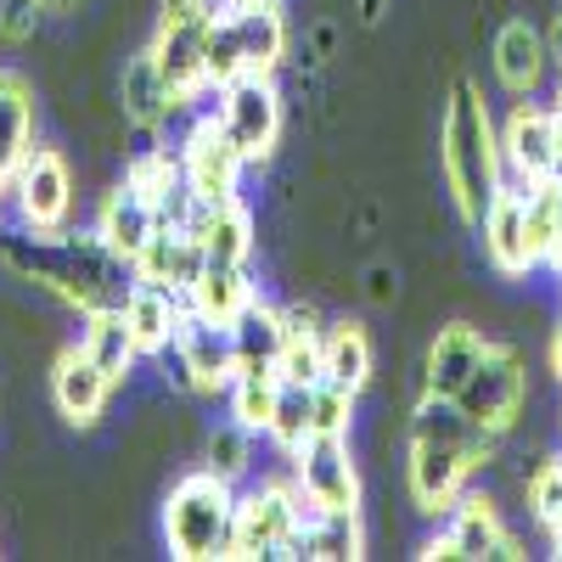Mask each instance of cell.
Returning a JSON list of instances; mask_svg holds the SVG:
<instances>
[{
    "instance_id": "obj_1",
    "label": "cell",
    "mask_w": 562,
    "mask_h": 562,
    "mask_svg": "<svg viewBox=\"0 0 562 562\" xmlns=\"http://www.w3.org/2000/svg\"><path fill=\"white\" fill-rule=\"evenodd\" d=\"M0 265H7L18 281H34L40 293H52L63 304H74L79 315L90 310H113L124 304V293L135 288V276L124 281V259L90 231V237H74V231H12L0 237Z\"/></svg>"
},
{
    "instance_id": "obj_2",
    "label": "cell",
    "mask_w": 562,
    "mask_h": 562,
    "mask_svg": "<svg viewBox=\"0 0 562 562\" xmlns=\"http://www.w3.org/2000/svg\"><path fill=\"white\" fill-rule=\"evenodd\" d=\"M495 456V434L479 428L473 416L461 411V400L445 394H422L411 411V434H405V490L411 506L439 518L450 512L467 490V479Z\"/></svg>"
},
{
    "instance_id": "obj_3",
    "label": "cell",
    "mask_w": 562,
    "mask_h": 562,
    "mask_svg": "<svg viewBox=\"0 0 562 562\" xmlns=\"http://www.w3.org/2000/svg\"><path fill=\"white\" fill-rule=\"evenodd\" d=\"M439 169H445V192L456 214L479 231L484 209L506 186V158H501V124L473 79L450 85V102L439 119Z\"/></svg>"
},
{
    "instance_id": "obj_4",
    "label": "cell",
    "mask_w": 562,
    "mask_h": 562,
    "mask_svg": "<svg viewBox=\"0 0 562 562\" xmlns=\"http://www.w3.org/2000/svg\"><path fill=\"white\" fill-rule=\"evenodd\" d=\"M231 529H237V484L214 467L186 473L164 501V540L180 562H214L231 557Z\"/></svg>"
},
{
    "instance_id": "obj_5",
    "label": "cell",
    "mask_w": 562,
    "mask_h": 562,
    "mask_svg": "<svg viewBox=\"0 0 562 562\" xmlns=\"http://www.w3.org/2000/svg\"><path fill=\"white\" fill-rule=\"evenodd\" d=\"M288 57V18L276 0H220L209 29V79L214 90L243 74H276Z\"/></svg>"
},
{
    "instance_id": "obj_6",
    "label": "cell",
    "mask_w": 562,
    "mask_h": 562,
    "mask_svg": "<svg viewBox=\"0 0 562 562\" xmlns=\"http://www.w3.org/2000/svg\"><path fill=\"white\" fill-rule=\"evenodd\" d=\"M310 518V495L299 479H265L237 495V529L231 557H299V535Z\"/></svg>"
},
{
    "instance_id": "obj_7",
    "label": "cell",
    "mask_w": 562,
    "mask_h": 562,
    "mask_svg": "<svg viewBox=\"0 0 562 562\" xmlns=\"http://www.w3.org/2000/svg\"><path fill=\"white\" fill-rule=\"evenodd\" d=\"M209 29H214V0H164L158 34L147 45L158 74L175 85V97L186 108L214 90V79H209Z\"/></svg>"
},
{
    "instance_id": "obj_8",
    "label": "cell",
    "mask_w": 562,
    "mask_h": 562,
    "mask_svg": "<svg viewBox=\"0 0 562 562\" xmlns=\"http://www.w3.org/2000/svg\"><path fill=\"white\" fill-rule=\"evenodd\" d=\"M445 529L434 535V540H422V551L416 557H428V562H484V557H529L524 546H518V535H512L506 524H501V512H495V501L490 495H479V490H461V501L445 512Z\"/></svg>"
},
{
    "instance_id": "obj_9",
    "label": "cell",
    "mask_w": 562,
    "mask_h": 562,
    "mask_svg": "<svg viewBox=\"0 0 562 562\" xmlns=\"http://www.w3.org/2000/svg\"><path fill=\"white\" fill-rule=\"evenodd\" d=\"M456 400L495 439L512 434V428H518V416H524V405H529V366H524V355L512 344H490V355L479 360V371L467 378V389Z\"/></svg>"
},
{
    "instance_id": "obj_10",
    "label": "cell",
    "mask_w": 562,
    "mask_h": 562,
    "mask_svg": "<svg viewBox=\"0 0 562 562\" xmlns=\"http://www.w3.org/2000/svg\"><path fill=\"white\" fill-rule=\"evenodd\" d=\"M169 355H175V378L198 394H225L231 378H237V338L231 326L198 315L192 304H180V321H175V338H169Z\"/></svg>"
},
{
    "instance_id": "obj_11",
    "label": "cell",
    "mask_w": 562,
    "mask_h": 562,
    "mask_svg": "<svg viewBox=\"0 0 562 562\" xmlns=\"http://www.w3.org/2000/svg\"><path fill=\"white\" fill-rule=\"evenodd\" d=\"M214 119L225 124V135L243 147L248 164L270 158L276 140H281V97L270 74H243V79H225L214 90Z\"/></svg>"
},
{
    "instance_id": "obj_12",
    "label": "cell",
    "mask_w": 562,
    "mask_h": 562,
    "mask_svg": "<svg viewBox=\"0 0 562 562\" xmlns=\"http://www.w3.org/2000/svg\"><path fill=\"white\" fill-rule=\"evenodd\" d=\"M501 158H506V180L535 186V180H557L562 175V119L557 108L540 102H518L501 124Z\"/></svg>"
},
{
    "instance_id": "obj_13",
    "label": "cell",
    "mask_w": 562,
    "mask_h": 562,
    "mask_svg": "<svg viewBox=\"0 0 562 562\" xmlns=\"http://www.w3.org/2000/svg\"><path fill=\"white\" fill-rule=\"evenodd\" d=\"M7 198L18 209L23 225L34 231H57L74 209V175H68V158L57 147H29L23 164L7 175Z\"/></svg>"
},
{
    "instance_id": "obj_14",
    "label": "cell",
    "mask_w": 562,
    "mask_h": 562,
    "mask_svg": "<svg viewBox=\"0 0 562 562\" xmlns=\"http://www.w3.org/2000/svg\"><path fill=\"white\" fill-rule=\"evenodd\" d=\"M293 479L310 495V506L360 512V467H355L349 434H310L293 450Z\"/></svg>"
},
{
    "instance_id": "obj_15",
    "label": "cell",
    "mask_w": 562,
    "mask_h": 562,
    "mask_svg": "<svg viewBox=\"0 0 562 562\" xmlns=\"http://www.w3.org/2000/svg\"><path fill=\"white\" fill-rule=\"evenodd\" d=\"M180 169H186V186H192V198H237V186H243V169H248V158H243V147L225 135V124L214 119V113H203L192 130L180 135Z\"/></svg>"
},
{
    "instance_id": "obj_16",
    "label": "cell",
    "mask_w": 562,
    "mask_h": 562,
    "mask_svg": "<svg viewBox=\"0 0 562 562\" xmlns=\"http://www.w3.org/2000/svg\"><path fill=\"white\" fill-rule=\"evenodd\" d=\"M203 265H209V259H203V243L186 231V220H158L153 237H147V248L135 254L130 276H135V281H153V288H164V293H175V299H186Z\"/></svg>"
},
{
    "instance_id": "obj_17",
    "label": "cell",
    "mask_w": 562,
    "mask_h": 562,
    "mask_svg": "<svg viewBox=\"0 0 562 562\" xmlns=\"http://www.w3.org/2000/svg\"><path fill=\"white\" fill-rule=\"evenodd\" d=\"M186 231L203 243V259L209 265H248L254 259V214L237 198H198L192 209H186Z\"/></svg>"
},
{
    "instance_id": "obj_18",
    "label": "cell",
    "mask_w": 562,
    "mask_h": 562,
    "mask_svg": "<svg viewBox=\"0 0 562 562\" xmlns=\"http://www.w3.org/2000/svg\"><path fill=\"white\" fill-rule=\"evenodd\" d=\"M479 237H484V259L501 270V276H529L540 270L535 265V248H529V225H524V186L506 180L495 203L484 209L479 220Z\"/></svg>"
},
{
    "instance_id": "obj_19",
    "label": "cell",
    "mask_w": 562,
    "mask_h": 562,
    "mask_svg": "<svg viewBox=\"0 0 562 562\" xmlns=\"http://www.w3.org/2000/svg\"><path fill=\"white\" fill-rule=\"evenodd\" d=\"M546 68H551L546 34L529 18H506L501 34H495V79H501V90L506 97H535Z\"/></svg>"
},
{
    "instance_id": "obj_20",
    "label": "cell",
    "mask_w": 562,
    "mask_h": 562,
    "mask_svg": "<svg viewBox=\"0 0 562 562\" xmlns=\"http://www.w3.org/2000/svg\"><path fill=\"white\" fill-rule=\"evenodd\" d=\"M484 355H490V338L479 333V326H467V321L439 326V338H434V349H428V371H422V394L456 400V394L467 389V378L479 371Z\"/></svg>"
},
{
    "instance_id": "obj_21",
    "label": "cell",
    "mask_w": 562,
    "mask_h": 562,
    "mask_svg": "<svg viewBox=\"0 0 562 562\" xmlns=\"http://www.w3.org/2000/svg\"><path fill=\"white\" fill-rule=\"evenodd\" d=\"M108 394H113V378H108L97 360H90L85 344L57 360V371H52V400H57V411L74 422V428H90V422L102 416Z\"/></svg>"
},
{
    "instance_id": "obj_22",
    "label": "cell",
    "mask_w": 562,
    "mask_h": 562,
    "mask_svg": "<svg viewBox=\"0 0 562 562\" xmlns=\"http://www.w3.org/2000/svg\"><path fill=\"white\" fill-rule=\"evenodd\" d=\"M153 225H158V209L135 192V186H119V192H108L102 198V209H97V237L124 259V265H135V254L147 248V237H153Z\"/></svg>"
},
{
    "instance_id": "obj_23",
    "label": "cell",
    "mask_w": 562,
    "mask_h": 562,
    "mask_svg": "<svg viewBox=\"0 0 562 562\" xmlns=\"http://www.w3.org/2000/svg\"><path fill=\"white\" fill-rule=\"evenodd\" d=\"M124 186H135V192L158 209V220H186V209L198 203L192 186H186L180 153H135L130 169H124Z\"/></svg>"
},
{
    "instance_id": "obj_24",
    "label": "cell",
    "mask_w": 562,
    "mask_h": 562,
    "mask_svg": "<svg viewBox=\"0 0 562 562\" xmlns=\"http://www.w3.org/2000/svg\"><path fill=\"white\" fill-rule=\"evenodd\" d=\"M119 102H124V119L140 124V130H158V124H169V119L186 108V102L175 97V85L158 74L153 52H140V57L124 68V79H119Z\"/></svg>"
},
{
    "instance_id": "obj_25",
    "label": "cell",
    "mask_w": 562,
    "mask_h": 562,
    "mask_svg": "<svg viewBox=\"0 0 562 562\" xmlns=\"http://www.w3.org/2000/svg\"><path fill=\"white\" fill-rule=\"evenodd\" d=\"M371 366H378V349H371V333L360 321H333L321 344V383H338L349 394H360L371 383Z\"/></svg>"
},
{
    "instance_id": "obj_26",
    "label": "cell",
    "mask_w": 562,
    "mask_h": 562,
    "mask_svg": "<svg viewBox=\"0 0 562 562\" xmlns=\"http://www.w3.org/2000/svg\"><path fill=\"white\" fill-rule=\"evenodd\" d=\"M254 299H259V288H254L248 265H203L192 293H186V304H192L198 315H209V321H220V326H231Z\"/></svg>"
},
{
    "instance_id": "obj_27",
    "label": "cell",
    "mask_w": 562,
    "mask_h": 562,
    "mask_svg": "<svg viewBox=\"0 0 562 562\" xmlns=\"http://www.w3.org/2000/svg\"><path fill=\"white\" fill-rule=\"evenodd\" d=\"M180 304H186V299L153 288V281H135V288L124 293V321H130L140 355H164V349H169L175 321H180Z\"/></svg>"
},
{
    "instance_id": "obj_28",
    "label": "cell",
    "mask_w": 562,
    "mask_h": 562,
    "mask_svg": "<svg viewBox=\"0 0 562 562\" xmlns=\"http://www.w3.org/2000/svg\"><path fill=\"white\" fill-rule=\"evenodd\" d=\"M299 557H315V562H355V557H366L360 512H326V506H310L304 535H299Z\"/></svg>"
},
{
    "instance_id": "obj_29",
    "label": "cell",
    "mask_w": 562,
    "mask_h": 562,
    "mask_svg": "<svg viewBox=\"0 0 562 562\" xmlns=\"http://www.w3.org/2000/svg\"><path fill=\"white\" fill-rule=\"evenodd\" d=\"M276 394H281V371H276L270 360H243V366H237V378H231V389H225L231 416H237L248 434H265V428H270Z\"/></svg>"
},
{
    "instance_id": "obj_30",
    "label": "cell",
    "mask_w": 562,
    "mask_h": 562,
    "mask_svg": "<svg viewBox=\"0 0 562 562\" xmlns=\"http://www.w3.org/2000/svg\"><path fill=\"white\" fill-rule=\"evenodd\" d=\"M79 344L90 349V360H97L113 383L124 378V371L135 366V355H140V349H135V333H130V321H124V304H113V310H90Z\"/></svg>"
},
{
    "instance_id": "obj_31",
    "label": "cell",
    "mask_w": 562,
    "mask_h": 562,
    "mask_svg": "<svg viewBox=\"0 0 562 562\" xmlns=\"http://www.w3.org/2000/svg\"><path fill=\"white\" fill-rule=\"evenodd\" d=\"M34 140V90L18 74H0V175H12Z\"/></svg>"
},
{
    "instance_id": "obj_32",
    "label": "cell",
    "mask_w": 562,
    "mask_h": 562,
    "mask_svg": "<svg viewBox=\"0 0 562 562\" xmlns=\"http://www.w3.org/2000/svg\"><path fill=\"white\" fill-rule=\"evenodd\" d=\"M321 344H326V326H315L310 310H288V338H281L276 371L288 383H321Z\"/></svg>"
},
{
    "instance_id": "obj_33",
    "label": "cell",
    "mask_w": 562,
    "mask_h": 562,
    "mask_svg": "<svg viewBox=\"0 0 562 562\" xmlns=\"http://www.w3.org/2000/svg\"><path fill=\"white\" fill-rule=\"evenodd\" d=\"M310 434H315V383H288V378H281V394H276V411H270L265 439H270L276 450L293 456Z\"/></svg>"
},
{
    "instance_id": "obj_34",
    "label": "cell",
    "mask_w": 562,
    "mask_h": 562,
    "mask_svg": "<svg viewBox=\"0 0 562 562\" xmlns=\"http://www.w3.org/2000/svg\"><path fill=\"white\" fill-rule=\"evenodd\" d=\"M231 338H237V360H270L276 366L281 338H288V310L254 299L237 321H231Z\"/></svg>"
},
{
    "instance_id": "obj_35",
    "label": "cell",
    "mask_w": 562,
    "mask_h": 562,
    "mask_svg": "<svg viewBox=\"0 0 562 562\" xmlns=\"http://www.w3.org/2000/svg\"><path fill=\"white\" fill-rule=\"evenodd\" d=\"M248 461H254V434L243 428L237 416H231L225 428H214V439H209V467H214V473H225L231 484H237V479L248 473Z\"/></svg>"
},
{
    "instance_id": "obj_36",
    "label": "cell",
    "mask_w": 562,
    "mask_h": 562,
    "mask_svg": "<svg viewBox=\"0 0 562 562\" xmlns=\"http://www.w3.org/2000/svg\"><path fill=\"white\" fill-rule=\"evenodd\" d=\"M529 518L551 535L562 524V461H540L529 473Z\"/></svg>"
},
{
    "instance_id": "obj_37",
    "label": "cell",
    "mask_w": 562,
    "mask_h": 562,
    "mask_svg": "<svg viewBox=\"0 0 562 562\" xmlns=\"http://www.w3.org/2000/svg\"><path fill=\"white\" fill-rule=\"evenodd\" d=\"M355 422V394L338 383H315V434H349Z\"/></svg>"
},
{
    "instance_id": "obj_38",
    "label": "cell",
    "mask_w": 562,
    "mask_h": 562,
    "mask_svg": "<svg viewBox=\"0 0 562 562\" xmlns=\"http://www.w3.org/2000/svg\"><path fill=\"white\" fill-rule=\"evenodd\" d=\"M546 52H551L557 74H562V12H557V18H551V29H546Z\"/></svg>"
},
{
    "instance_id": "obj_39",
    "label": "cell",
    "mask_w": 562,
    "mask_h": 562,
    "mask_svg": "<svg viewBox=\"0 0 562 562\" xmlns=\"http://www.w3.org/2000/svg\"><path fill=\"white\" fill-rule=\"evenodd\" d=\"M551 371H557V383H562V326H557V338H551Z\"/></svg>"
},
{
    "instance_id": "obj_40",
    "label": "cell",
    "mask_w": 562,
    "mask_h": 562,
    "mask_svg": "<svg viewBox=\"0 0 562 562\" xmlns=\"http://www.w3.org/2000/svg\"><path fill=\"white\" fill-rule=\"evenodd\" d=\"M383 7H389V0H360V18L371 23V18H383Z\"/></svg>"
},
{
    "instance_id": "obj_41",
    "label": "cell",
    "mask_w": 562,
    "mask_h": 562,
    "mask_svg": "<svg viewBox=\"0 0 562 562\" xmlns=\"http://www.w3.org/2000/svg\"><path fill=\"white\" fill-rule=\"evenodd\" d=\"M40 7H45V12H74L79 0H40Z\"/></svg>"
},
{
    "instance_id": "obj_42",
    "label": "cell",
    "mask_w": 562,
    "mask_h": 562,
    "mask_svg": "<svg viewBox=\"0 0 562 562\" xmlns=\"http://www.w3.org/2000/svg\"><path fill=\"white\" fill-rule=\"evenodd\" d=\"M551 108H557V113H562V74H557V97H551Z\"/></svg>"
},
{
    "instance_id": "obj_43",
    "label": "cell",
    "mask_w": 562,
    "mask_h": 562,
    "mask_svg": "<svg viewBox=\"0 0 562 562\" xmlns=\"http://www.w3.org/2000/svg\"><path fill=\"white\" fill-rule=\"evenodd\" d=\"M546 540H551V546H557V551H562V524H557V529H551V535H546Z\"/></svg>"
},
{
    "instance_id": "obj_44",
    "label": "cell",
    "mask_w": 562,
    "mask_h": 562,
    "mask_svg": "<svg viewBox=\"0 0 562 562\" xmlns=\"http://www.w3.org/2000/svg\"><path fill=\"white\" fill-rule=\"evenodd\" d=\"M0 203H7V175H0Z\"/></svg>"
}]
</instances>
